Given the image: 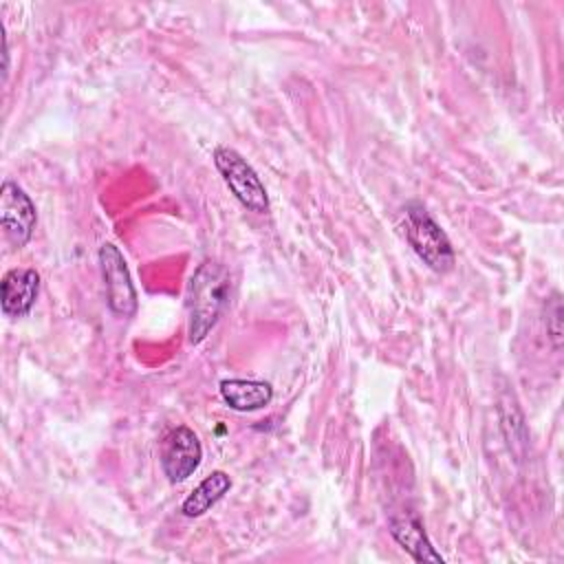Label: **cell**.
<instances>
[{"instance_id": "9c48e42d", "label": "cell", "mask_w": 564, "mask_h": 564, "mask_svg": "<svg viewBox=\"0 0 564 564\" xmlns=\"http://www.w3.org/2000/svg\"><path fill=\"white\" fill-rule=\"evenodd\" d=\"M390 533L416 562H436V564L445 562L443 555L432 546L423 524L416 518H410V516L390 518Z\"/></svg>"}, {"instance_id": "6da1fadb", "label": "cell", "mask_w": 564, "mask_h": 564, "mask_svg": "<svg viewBox=\"0 0 564 564\" xmlns=\"http://www.w3.org/2000/svg\"><path fill=\"white\" fill-rule=\"evenodd\" d=\"M231 280L223 264L205 260L192 275L187 286V335L189 344H200L229 304Z\"/></svg>"}, {"instance_id": "7a4b0ae2", "label": "cell", "mask_w": 564, "mask_h": 564, "mask_svg": "<svg viewBox=\"0 0 564 564\" xmlns=\"http://www.w3.org/2000/svg\"><path fill=\"white\" fill-rule=\"evenodd\" d=\"M405 236L414 253L432 271L447 273L454 267V247L447 234L419 203H410L405 207Z\"/></svg>"}, {"instance_id": "5b68a950", "label": "cell", "mask_w": 564, "mask_h": 564, "mask_svg": "<svg viewBox=\"0 0 564 564\" xmlns=\"http://www.w3.org/2000/svg\"><path fill=\"white\" fill-rule=\"evenodd\" d=\"M0 220L4 236L11 245L24 247L35 229L37 212L29 194L18 187L13 181H4L0 189Z\"/></svg>"}, {"instance_id": "8fae6325", "label": "cell", "mask_w": 564, "mask_h": 564, "mask_svg": "<svg viewBox=\"0 0 564 564\" xmlns=\"http://www.w3.org/2000/svg\"><path fill=\"white\" fill-rule=\"evenodd\" d=\"M551 313H549V333H551V339L555 344V348H560V341H562V302H560V295L555 293L551 297Z\"/></svg>"}, {"instance_id": "8992f818", "label": "cell", "mask_w": 564, "mask_h": 564, "mask_svg": "<svg viewBox=\"0 0 564 564\" xmlns=\"http://www.w3.org/2000/svg\"><path fill=\"white\" fill-rule=\"evenodd\" d=\"M203 458V447L198 436L185 427H174L165 438L161 447V467L170 482H183L189 478Z\"/></svg>"}, {"instance_id": "52a82bcc", "label": "cell", "mask_w": 564, "mask_h": 564, "mask_svg": "<svg viewBox=\"0 0 564 564\" xmlns=\"http://www.w3.org/2000/svg\"><path fill=\"white\" fill-rule=\"evenodd\" d=\"M40 291V273L35 269H11L0 282V306L7 317H24Z\"/></svg>"}, {"instance_id": "30bf717a", "label": "cell", "mask_w": 564, "mask_h": 564, "mask_svg": "<svg viewBox=\"0 0 564 564\" xmlns=\"http://www.w3.org/2000/svg\"><path fill=\"white\" fill-rule=\"evenodd\" d=\"M231 489V478L229 474H225L223 469L212 471L203 482H198V487H194V491L183 500L181 511L185 518H198L205 511H209L227 491Z\"/></svg>"}, {"instance_id": "ba28073f", "label": "cell", "mask_w": 564, "mask_h": 564, "mask_svg": "<svg viewBox=\"0 0 564 564\" xmlns=\"http://www.w3.org/2000/svg\"><path fill=\"white\" fill-rule=\"evenodd\" d=\"M220 397L236 412H253L271 403L273 388L256 379H225L220 381Z\"/></svg>"}, {"instance_id": "3957f363", "label": "cell", "mask_w": 564, "mask_h": 564, "mask_svg": "<svg viewBox=\"0 0 564 564\" xmlns=\"http://www.w3.org/2000/svg\"><path fill=\"white\" fill-rule=\"evenodd\" d=\"M214 163L225 181V185L231 189V194L238 198L242 207L256 214H264L269 209V196L267 189L256 174V170L245 161L240 152L227 145H218L214 150Z\"/></svg>"}, {"instance_id": "277c9868", "label": "cell", "mask_w": 564, "mask_h": 564, "mask_svg": "<svg viewBox=\"0 0 564 564\" xmlns=\"http://www.w3.org/2000/svg\"><path fill=\"white\" fill-rule=\"evenodd\" d=\"M99 267L106 286L108 308L119 317H132L137 313V291L126 260L112 242L99 247Z\"/></svg>"}]
</instances>
